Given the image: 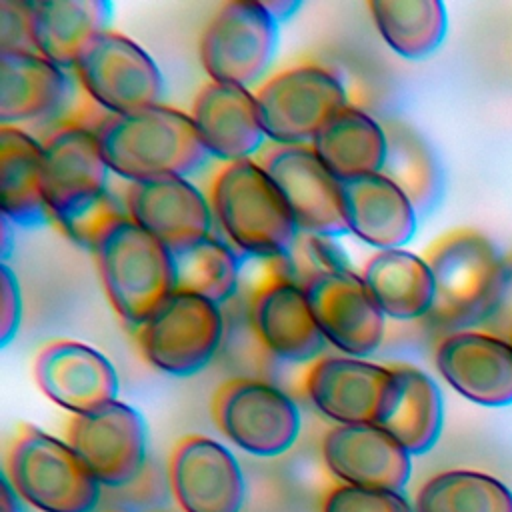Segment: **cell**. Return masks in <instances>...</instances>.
I'll list each match as a JSON object with an SVG mask.
<instances>
[{
	"instance_id": "ac0fdd59",
	"label": "cell",
	"mask_w": 512,
	"mask_h": 512,
	"mask_svg": "<svg viewBox=\"0 0 512 512\" xmlns=\"http://www.w3.org/2000/svg\"><path fill=\"white\" fill-rule=\"evenodd\" d=\"M302 286L332 348L346 356L370 358L382 346L386 316L368 292L360 272H322L306 278Z\"/></svg>"
},
{
	"instance_id": "9a60e30c",
	"label": "cell",
	"mask_w": 512,
	"mask_h": 512,
	"mask_svg": "<svg viewBox=\"0 0 512 512\" xmlns=\"http://www.w3.org/2000/svg\"><path fill=\"white\" fill-rule=\"evenodd\" d=\"M392 384L390 364L346 354H322L306 366L302 392L334 426L376 424Z\"/></svg>"
},
{
	"instance_id": "6da1fadb",
	"label": "cell",
	"mask_w": 512,
	"mask_h": 512,
	"mask_svg": "<svg viewBox=\"0 0 512 512\" xmlns=\"http://www.w3.org/2000/svg\"><path fill=\"white\" fill-rule=\"evenodd\" d=\"M110 176L92 126L62 122L42 140V188L52 224L82 248L92 250L126 214L110 194Z\"/></svg>"
},
{
	"instance_id": "8d00e7d4",
	"label": "cell",
	"mask_w": 512,
	"mask_h": 512,
	"mask_svg": "<svg viewBox=\"0 0 512 512\" xmlns=\"http://www.w3.org/2000/svg\"><path fill=\"white\" fill-rule=\"evenodd\" d=\"M22 288L8 262L0 264V346L6 348L18 334L22 322Z\"/></svg>"
},
{
	"instance_id": "30bf717a",
	"label": "cell",
	"mask_w": 512,
	"mask_h": 512,
	"mask_svg": "<svg viewBox=\"0 0 512 512\" xmlns=\"http://www.w3.org/2000/svg\"><path fill=\"white\" fill-rule=\"evenodd\" d=\"M280 24L260 0L220 4L198 38V58L212 82L252 88L278 50Z\"/></svg>"
},
{
	"instance_id": "5bb4252c",
	"label": "cell",
	"mask_w": 512,
	"mask_h": 512,
	"mask_svg": "<svg viewBox=\"0 0 512 512\" xmlns=\"http://www.w3.org/2000/svg\"><path fill=\"white\" fill-rule=\"evenodd\" d=\"M290 264L292 260L254 288L248 316L256 340L268 354L292 364H310L322 356L328 342L306 288L290 274Z\"/></svg>"
},
{
	"instance_id": "2e32d148",
	"label": "cell",
	"mask_w": 512,
	"mask_h": 512,
	"mask_svg": "<svg viewBox=\"0 0 512 512\" xmlns=\"http://www.w3.org/2000/svg\"><path fill=\"white\" fill-rule=\"evenodd\" d=\"M168 488L182 512H242L246 480L236 454L206 434L182 436L168 458Z\"/></svg>"
},
{
	"instance_id": "d590c367",
	"label": "cell",
	"mask_w": 512,
	"mask_h": 512,
	"mask_svg": "<svg viewBox=\"0 0 512 512\" xmlns=\"http://www.w3.org/2000/svg\"><path fill=\"white\" fill-rule=\"evenodd\" d=\"M0 52H36L30 0H0Z\"/></svg>"
},
{
	"instance_id": "4316f807",
	"label": "cell",
	"mask_w": 512,
	"mask_h": 512,
	"mask_svg": "<svg viewBox=\"0 0 512 512\" xmlns=\"http://www.w3.org/2000/svg\"><path fill=\"white\" fill-rule=\"evenodd\" d=\"M0 206L14 226L52 224L42 188V140L18 126H0Z\"/></svg>"
},
{
	"instance_id": "cb8c5ba5",
	"label": "cell",
	"mask_w": 512,
	"mask_h": 512,
	"mask_svg": "<svg viewBox=\"0 0 512 512\" xmlns=\"http://www.w3.org/2000/svg\"><path fill=\"white\" fill-rule=\"evenodd\" d=\"M342 196L350 234L370 248H404L414 238L418 210L382 172L342 182Z\"/></svg>"
},
{
	"instance_id": "277c9868",
	"label": "cell",
	"mask_w": 512,
	"mask_h": 512,
	"mask_svg": "<svg viewBox=\"0 0 512 512\" xmlns=\"http://www.w3.org/2000/svg\"><path fill=\"white\" fill-rule=\"evenodd\" d=\"M422 256L434 278V302L424 322L442 336L474 330L492 300L504 256L488 236L468 226L440 234Z\"/></svg>"
},
{
	"instance_id": "8992f818",
	"label": "cell",
	"mask_w": 512,
	"mask_h": 512,
	"mask_svg": "<svg viewBox=\"0 0 512 512\" xmlns=\"http://www.w3.org/2000/svg\"><path fill=\"white\" fill-rule=\"evenodd\" d=\"M92 254L112 310L132 330L172 292L170 250L126 214L98 236Z\"/></svg>"
},
{
	"instance_id": "ffe728a7",
	"label": "cell",
	"mask_w": 512,
	"mask_h": 512,
	"mask_svg": "<svg viewBox=\"0 0 512 512\" xmlns=\"http://www.w3.org/2000/svg\"><path fill=\"white\" fill-rule=\"evenodd\" d=\"M122 204L126 216L166 248L212 234L210 200L190 178L164 176L130 182L124 188Z\"/></svg>"
},
{
	"instance_id": "603a6c76",
	"label": "cell",
	"mask_w": 512,
	"mask_h": 512,
	"mask_svg": "<svg viewBox=\"0 0 512 512\" xmlns=\"http://www.w3.org/2000/svg\"><path fill=\"white\" fill-rule=\"evenodd\" d=\"M78 80L38 52H0V126L48 122L68 112Z\"/></svg>"
},
{
	"instance_id": "4dcf8cb0",
	"label": "cell",
	"mask_w": 512,
	"mask_h": 512,
	"mask_svg": "<svg viewBox=\"0 0 512 512\" xmlns=\"http://www.w3.org/2000/svg\"><path fill=\"white\" fill-rule=\"evenodd\" d=\"M366 8L378 36L400 58H428L444 42L448 14L440 0H370Z\"/></svg>"
},
{
	"instance_id": "3957f363",
	"label": "cell",
	"mask_w": 512,
	"mask_h": 512,
	"mask_svg": "<svg viewBox=\"0 0 512 512\" xmlns=\"http://www.w3.org/2000/svg\"><path fill=\"white\" fill-rule=\"evenodd\" d=\"M206 196L214 222L242 258H288L300 238L294 216L256 158L224 162L210 180Z\"/></svg>"
},
{
	"instance_id": "83f0119b",
	"label": "cell",
	"mask_w": 512,
	"mask_h": 512,
	"mask_svg": "<svg viewBox=\"0 0 512 512\" xmlns=\"http://www.w3.org/2000/svg\"><path fill=\"white\" fill-rule=\"evenodd\" d=\"M360 276L390 320H424L434 302V278L424 256L406 248L376 250Z\"/></svg>"
},
{
	"instance_id": "74e56055",
	"label": "cell",
	"mask_w": 512,
	"mask_h": 512,
	"mask_svg": "<svg viewBox=\"0 0 512 512\" xmlns=\"http://www.w3.org/2000/svg\"><path fill=\"white\" fill-rule=\"evenodd\" d=\"M0 512H28L26 502L16 494L4 474L0 480Z\"/></svg>"
},
{
	"instance_id": "7402d4cb",
	"label": "cell",
	"mask_w": 512,
	"mask_h": 512,
	"mask_svg": "<svg viewBox=\"0 0 512 512\" xmlns=\"http://www.w3.org/2000/svg\"><path fill=\"white\" fill-rule=\"evenodd\" d=\"M190 118L208 156L222 164L256 158L266 148L252 88L208 80L194 94Z\"/></svg>"
},
{
	"instance_id": "8fae6325",
	"label": "cell",
	"mask_w": 512,
	"mask_h": 512,
	"mask_svg": "<svg viewBox=\"0 0 512 512\" xmlns=\"http://www.w3.org/2000/svg\"><path fill=\"white\" fill-rule=\"evenodd\" d=\"M72 74L86 98L104 114L154 106L164 94V76L156 60L138 42L112 28L86 44Z\"/></svg>"
},
{
	"instance_id": "e0dca14e",
	"label": "cell",
	"mask_w": 512,
	"mask_h": 512,
	"mask_svg": "<svg viewBox=\"0 0 512 512\" xmlns=\"http://www.w3.org/2000/svg\"><path fill=\"white\" fill-rule=\"evenodd\" d=\"M32 376L40 392L72 416L110 404L120 392L114 362L102 350L72 338L42 344L32 360Z\"/></svg>"
},
{
	"instance_id": "44dd1931",
	"label": "cell",
	"mask_w": 512,
	"mask_h": 512,
	"mask_svg": "<svg viewBox=\"0 0 512 512\" xmlns=\"http://www.w3.org/2000/svg\"><path fill=\"white\" fill-rule=\"evenodd\" d=\"M440 376L466 400L512 404V344L480 330L444 334L434 348Z\"/></svg>"
},
{
	"instance_id": "ba28073f",
	"label": "cell",
	"mask_w": 512,
	"mask_h": 512,
	"mask_svg": "<svg viewBox=\"0 0 512 512\" xmlns=\"http://www.w3.org/2000/svg\"><path fill=\"white\" fill-rule=\"evenodd\" d=\"M262 128L270 144H310L344 106L348 90L326 64L304 60L266 76L256 88Z\"/></svg>"
},
{
	"instance_id": "f35d334b",
	"label": "cell",
	"mask_w": 512,
	"mask_h": 512,
	"mask_svg": "<svg viewBox=\"0 0 512 512\" xmlns=\"http://www.w3.org/2000/svg\"><path fill=\"white\" fill-rule=\"evenodd\" d=\"M266 6L272 12V16L276 18V22L282 26L286 20H290L302 8V2H298V0H272V2H266Z\"/></svg>"
},
{
	"instance_id": "d6986e66",
	"label": "cell",
	"mask_w": 512,
	"mask_h": 512,
	"mask_svg": "<svg viewBox=\"0 0 512 512\" xmlns=\"http://www.w3.org/2000/svg\"><path fill=\"white\" fill-rule=\"evenodd\" d=\"M320 454L336 484L404 492L412 474V454L378 424L332 426Z\"/></svg>"
},
{
	"instance_id": "5b68a950",
	"label": "cell",
	"mask_w": 512,
	"mask_h": 512,
	"mask_svg": "<svg viewBox=\"0 0 512 512\" xmlns=\"http://www.w3.org/2000/svg\"><path fill=\"white\" fill-rule=\"evenodd\" d=\"M2 474L38 512H96L102 498V484L66 438L34 424L16 430Z\"/></svg>"
},
{
	"instance_id": "7c38bea8",
	"label": "cell",
	"mask_w": 512,
	"mask_h": 512,
	"mask_svg": "<svg viewBox=\"0 0 512 512\" xmlns=\"http://www.w3.org/2000/svg\"><path fill=\"white\" fill-rule=\"evenodd\" d=\"M64 438L102 488H126L136 482L146 468V420L142 412L128 402L114 400L98 410L70 416Z\"/></svg>"
},
{
	"instance_id": "484cf974",
	"label": "cell",
	"mask_w": 512,
	"mask_h": 512,
	"mask_svg": "<svg viewBox=\"0 0 512 512\" xmlns=\"http://www.w3.org/2000/svg\"><path fill=\"white\" fill-rule=\"evenodd\" d=\"M112 10L108 0H30L36 52L72 72L86 44L110 28Z\"/></svg>"
},
{
	"instance_id": "4fadbf2b",
	"label": "cell",
	"mask_w": 512,
	"mask_h": 512,
	"mask_svg": "<svg viewBox=\"0 0 512 512\" xmlns=\"http://www.w3.org/2000/svg\"><path fill=\"white\" fill-rule=\"evenodd\" d=\"M284 196L300 234L348 236L342 182L310 144H266L256 156Z\"/></svg>"
},
{
	"instance_id": "52a82bcc",
	"label": "cell",
	"mask_w": 512,
	"mask_h": 512,
	"mask_svg": "<svg viewBox=\"0 0 512 512\" xmlns=\"http://www.w3.org/2000/svg\"><path fill=\"white\" fill-rule=\"evenodd\" d=\"M132 332L148 366L174 378H188L208 368L218 354L224 314L216 302L172 290Z\"/></svg>"
},
{
	"instance_id": "d4e9b609",
	"label": "cell",
	"mask_w": 512,
	"mask_h": 512,
	"mask_svg": "<svg viewBox=\"0 0 512 512\" xmlns=\"http://www.w3.org/2000/svg\"><path fill=\"white\" fill-rule=\"evenodd\" d=\"M390 368L392 384L376 424L392 434L412 456L426 454L442 432V392L434 378L414 364L396 362Z\"/></svg>"
},
{
	"instance_id": "ab89813d",
	"label": "cell",
	"mask_w": 512,
	"mask_h": 512,
	"mask_svg": "<svg viewBox=\"0 0 512 512\" xmlns=\"http://www.w3.org/2000/svg\"><path fill=\"white\" fill-rule=\"evenodd\" d=\"M12 226L14 224L6 216H2V262H6V258L10 256V228Z\"/></svg>"
},
{
	"instance_id": "f1b7e54d",
	"label": "cell",
	"mask_w": 512,
	"mask_h": 512,
	"mask_svg": "<svg viewBox=\"0 0 512 512\" xmlns=\"http://www.w3.org/2000/svg\"><path fill=\"white\" fill-rule=\"evenodd\" d=\"M310 146L340 182H350L382 172L386 132L372 114L348 104L318 130Z\"/></svg>"
},
{
	"instance_id": "836d02e7",
	"label": "cell",
	"mask_w": 512,
	"mask_h": 512,
	"mask_svg": "<svg viewBox=\"0 0 512 512\" xmlns=\"http://www.w3.org/2000/svg\"><path fill=\"white\" fill-rule=\"evenodd\" d=\"M322 512H414L404 492L334 484L322 498Z\"/></svg>"
},
{
	"instance_id": "f546056e",
	"label": "cell",
	"mask_w": 512,
	"mask_h": 512,
	"mask_svg": "<svg viewBox=\"0 0 512 512\" xmlns=\"http://www.w3.org/2000/svg\"><path fill=\"white\" fill-rule=\"evenodd\" d=\"M168 250L172 290L194 294L220 306L236 294L242 276V256L222 236L208 234Z\"/></svg>"
},
{
	"instance_id": "d6a6232c",
	"label": "cell",
	"mask_w": 512,
	"mask_h": 512,
	"mask_svg": "<svg viewBox=\"0 0 512 512\" xmlns=\"http://www.w3.org/2000/svg\"><path fill=\"white\" fill-rule=\"evenodd\" d=\"M414 512H512V492L478 470H446L430 476L414 496Z\"/></svg>"
},
{
	"instance_id": "9c48e42d",
	"label": "cell",
	"mask_w": 512,
	"mask_h": 512,
	"mask_svg": "<svg viewBox=\"0 0 512 512\" xmlns=\"http://www.w3.org/2000/svg\"><path fill=\"white\" fill-rule=\"evenodd\" d=\"M210 414L234 448L256 458L286 454L302 430L294 398L280 386L250 376L222 382L210 398Z\"/></svg>"
},
{
	"instance_id": "7a4b0ae2",
	"label": "cell",
	"mask_w": 512,
	"mask_h": 512,
	"mask_svg": "<svg viewBox=\"0 0 512 512\" xmlns=\"http://www.w3.org/2000/svg\"><path fill=\"white\" fill-rule=\"evenodd\" d=\"M110 172L126 184L164 176H192L208 162L190 112L154 104L106 114L94 126Z\"/></svg>"
},
{
	"instance_id": "e575fe53",
	"label": "cell",
	"mask_w": 512,
	"mask_h": 512,
	"mask_svg": "<svg viewBox=\"0 0 512 512\" xmlns=\"http://www.w3.org/2000/svg\"><path fill=\"white\" fill-rule=\"evenodd\" d=\"M474 330L512 344V254L504 256L492 300Z\"/></svg>"
},
{
	"instance_id": "1f68e13d",
	"label": "cell",
	"mask_w": 512,
	"mask_h": 512,
	"mask_svg": "<svg viewBox=\"0 0 512 512\" xmlns=\"http://www.w3.org/2000/svg\"><path fill=\"white\" fill-rule=\"evenodd\" d=\"M382 124L386 132L382 174L404 190L418 212L432 210L442 194V172L432 148L402 120L390 118Z\"/></svg>"
}]
</instances>
